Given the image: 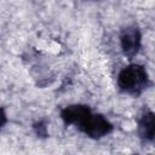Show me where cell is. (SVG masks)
<instances>
[{
  "label": "cell",
  "instance_id": "6",
  "mask_svg": "<svg viewBox=\"0 0 155 155\" xmlns=\"http://www.w3.org/2000/svg\"><path fill=\"white\" fill-rule=\"evenodd\" d=\"M35 130H36V133H38L39 136H41V134H46V126L42 125L41 122H39V124L35 126Z\"/></svg>",
  "mask_w": 155,
  "mask_h": 155
},
{
  "label": "cell",
  "instance_id": "2",
  "mask_svg": "<svg viewBox=\"0 0 155 155\" xmlns=\"http://www.w3.org/2000/svg\"><path fill=\"white\" fill-rule=\"evenodd\" d=\"M78 128L85 136L93 138V139H99V138L108 136L113 131V125L102 114H94L91 111L78 125Z\"/></svg>",
  "mask_w": 155,
  "mask_h": 155
},
{
  "label": "cell",
  "instance_id": "4",
  "mask_svg": "<svg viewBox=\"0 0 155 155\" xmlns=\"http://www.w3.org/2000/svg\"><path fill=\"white\" fill-rule=\"evenodd\" d=\"M137 132L144 142L155 140V114L153 111L147 110L140 114L137 122Z\"/></svg>",
  "mask_w": 155,
  "mask_h": 155
},
{
  "label": "cell",
  "instance_id": "3",
  "mask_svg": "<svg viewBox=\"0 0 155 155\" xmlns=\"http://www.w3.org/2000/svg\"><path fill=\"white\" fill-rule=\"evenodd\" d=\"M142 46L140 30L134 25H128L122 29L120 34V47L126 57H134L139 52Z\"/></svg>",
  "mask_w": 155,
  "mask_h": 155
},
{
  "label": "cell",
  "instance_id": "1",
  "mask_svg": "<svg viewBox=\"0 0 155 155\" xmlns=\"http://www.w3.org/2000/svg\"><path fill=\"white\" fill-rule=\"evenodd\" d=\"M149 85L147 69L140 64H130L117 75V86L121 92L130 96H139Z\"/></svg>",
  "mask_w": 155,
  "mask_h": 155
},
{
  "label": "cell",
  "instance_id": "5",
  "mask_svg": "<svg viewBox=\"0 0 155 155\" xmlns=\"http://www.w3.org/2000/svg\"><path fill=\"white\" fill-rule=\"evenodd\" d=\"M92 110L90 107L85 104H71L62 109L61 111V119L65 125H74L78 127V125L91 113Z\"/></svg>",
  "mask_w": 155,
  "mask_h": 155
}]
</instances>
